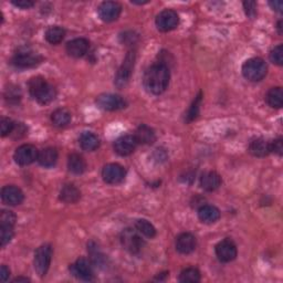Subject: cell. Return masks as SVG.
<instances>
[{
  "mask_svg": "<svg viewBox=\"0 0 283 283\" xmlns=\"http://www.w3.org/2000/svg\"><path fill=\"white\" fill-rule=\"evenodd\" d=\"M9 275H10V270L6 266H2V269H0V279H2V281L3 282L7 281Z\"/></svg>",
  "mask_w": 283,
  "mask_h": 283,
  "instance_id": "60d3db41",
  "label": "cell"
},
{
  "mask_svg": "<svg viewBox=\"0 0 283 283\" xmlns=\"http://www.w3.org/2000/svg\"><path fill=\"white\" fill-rule=\"evenodd\" d=\"M201 188L206 191H214L221 185V177L216 172L205 173L200 178Z\"/></svg>",
  "mask_w": 283,
  "mask_h": 283,
  "instance_id": "ffe728a7",
  "label": "cell"
},
{
  "mask_svg": "<svg viewBox=\"0 0 283 283\" xmlns=\"http://www.w3.org/2000/svg\"><path fill=\"white\" fill-rule=\"evenodd\" d=\"M134 64H135V52L131 51L128 53V56L125 57L122 65L116 72L114 83H115V86L117 88H123L125 86H128V83L130 82V79L132 76V72H133L134 69Z\"/></svg>",
  "mask_w": 283,
  "mask_h": 283,
  "instance_id": "8992f818",
  "label": "cell"
},
{
  "mask_svg": "<svg viewBox=\"0 0 283 283\" xmlns=\"http://www.w3.org/2000/svg\"><path fill=\"white\" fill-rule=\"evenodd\" d=\"M65 30L61 27H50L46 31V39L51 45H58L64 39Z\"/></svg>",
  "mask_w": 283,
  "mask_h": 283,
  "instance_id": "f1b7e54d",
  "label": "cell"
},
{
  "mask_svg": "<svg viewBox=\"0 0 283 283\" xmlns=\"http://www.w3.org/2000/svg\"><path fill=\"white\" fill-rule=\"evenodd\" d=\"M148 2H135V0H133L132 2V4H136V5H144V4H147Z\"/></svg>",
  "mask_w": 283,
  "mask_h": 283,
  "instance_id": "f6af8a7d",
  "label": "cell"
},
{
  "mask_svg": "<svg viewBox=\"0 0 283 283\" xmlns=\"http://www.w3.org/2000/svg\"><path fill=\"white\" fill-rule=\"evenodd\" d=\"M155 23L159 31L167 32V31H171L173 29H175L178 26L179 17L176 11L166 9V10H163L161 13L157 15Z\"/></svg>",
  "mask_w": 283,
  "mask_h": 283,
  "instance_id": "ba28073f",
  "label": "cell"
},
{
  "mask_svg": "<svg viewBox=\"0 0 283 283\" xmlns=\"http://www.w3.org/2000/svg\"><path fill=\"white\" fill-rule=\"evenodd\" d=\"M13 5L21 9H29V8L33 7L34 3L31 2V0H14Z\"/></svg>",
  "mask_w": 283,
  "mask_h": 283,
  "instance_id": "ab89813d",
  "label": "cell"
},
{
  "mask_svg": "<svg viewBox=\"0 0 283 283\" xmlns=\"http://www.w3.org/2000/svg\"><path fill=\"white\" fill-rule=\"evenodd\" d=\"M121 244L123 248L132 255L141 254L145 247V241L137 230L128 228L121 233Z\"/></svg>",
  "mask_w": 283,
  "mask_h": 283,
  "instance_id": "277c9868",
  "label": "cell"
},
{
  "mask_svg": "<svg viewBox=\"0 0 283 283\" xmlns=\"http://www.w3.org/2000/svg\"><path fill=\"white\" fill-rule=\"evenodd\" d=\"M171 72L165 63H155L147 68L144 73L143 84L147 92L159 95L166 91L170 84Z\"/></svg>",
  "mask_w": 283,
  "mask_h": 283,
  "instance_id": "6da1fadb",
  "label": "cell"
},
{
  "mask_svg": "<svg viewBox=\"0 0 283 283\" xmlns=\"http://www.w3.org/2000/svg\"><path fill=\"white\" fill-rule=\"evenodd\" d=\"M14 238V230L10 227H0V245L5 247Z\"/></svg>",
  "mask_w": 283,
  "mask_h": 283,
  "instance_id": "836d02e7",
  "label": "cell"
},
{
  "mask_svg": "<svg viewBox=\"0 0 283 283\" xmlns=\"http://www.w3.org/2000/svg\"><path fill=\"white\" fill-rule=\"evenodd\" d=\"M268 67L260 58H251L244 63L242 74L247 80L251 82L261 81L267 75Z\"/></svg>",
  "mask_w": 283,
  "mask_h": 283,
  "instance_id": "3957f363",
  "label": "cell"
},
{
  "mask_svg": "<svg viewBox=\"0 0 283 283\" xmlns=\"http://www.w3.org/2000/svg\"><path fill=\"white\" fill-rule=\"evenodd\" d=\"M51 121L58 128H64L71 122V113L65 108H59L52 113Z\"/></svg>",
  "mask_w": 283,
  "mask_h": 283,
  "instance_id": "4316f807",
  "label": "cell"
},
{
  "mask_svg": "<svg viewBox=\"0 0 283 283\" xmlns=\"http://www.w3.org/2000/svg\"><path fill=\"white\" fill-rule=\"evenodd\" d=\"M15 123L11 121L9 118L3 117L2 121H0V132H2V136H8L13 133L15 130Z\"/></svg>",
  "mask_w": 283,
  "mask_h": 283,
  "instance_id": "e575fe53",
  "label": "cell"
},
{
  "mask_svg": "<svg viewBox=\"0 0 283 283\" xmlns=\"http://www.w3.org/2000/svg\"><path fill=\"white\" fill-rule=\"evenodd\" d=\"M270 150L273 152L275 154H278L279 156H282L283 154V143H282V138H278L273 142L270 143Z\"/></svg>",
  "mask_w": 283,
  "mask_h": 283,
  "instance_id": "f35d334b",
  "label": "cell"
},
{
  "mask_svg": "<svg viewBox=\"0 0 283 283\" xmlns=\"http://www.w3.org/2000/svg\"><path fill=\"white\" fill-rule=\"evenodd\" d=\"M70 271L72 274L80 280L91 281L93 279V270L91 267V263L84 258L77 259L75 263L71 264Z\"/></svg>",
  "mask_w": 283,
  "mask_h": 283,
  "instance_id": "5bb4252c",
  "label": "cell"
},
{
  "mask_svg": "<svg viewBox=\"0 0 283 283\" xmlns=\"http://www.w3.org/2000/svg\"><path fill=\"white\" fill-rule=\"evenodd\" d=\"M278 30H279V33L282 34V21L281 20L278 22Z\"/></svg>",
  "mask_w": 283,
  "mask_h": 283,
  "instance_id": "ee69618b",
  "label": "cell"
},
{
  "mask_svg": "<svg viewBox=\"0 0 283 283\" xmlns=\"http://www.w3.org/2000/svg\"><path fill=\"white\" fill-rule=\"evenodd\" d=\"M96 104L104 111H118L126 106L125 100L117 94H102L96 100Z\"/></svg>",
  "mask_w": 283,
  "mask_h": 283,
  "instance_id": "30bf717a",
  "label": "cell"
},
{
  "mask_svg": "<svg viewBox=\"0 0 283 283\" xmlns=\"http://www.w3.org/2000/svg\"><path fill=\"white\" fill-rule=\"evenodd\" d=\"M178 280L183 283H197L200 281V272L196 268H187L180 272Z\"/></svg>",
  "mask_w": 283,
  "mask_h": 283,
  "instance_id": "4dcf8cb0",
  "label": "cell"
},
{
  "mask_svg": "<svg viewBox=\"0 0 283 283\" xmlns=\"http://www.w3.org/2000/svg\"><path fill=\"white\" fill-rule=\"evenodd\" d=\"M269 5H270V7L272 8L274 11H278V13H282V9H283L282 2H278V0H274V2H270Z\"/></svg>",
  "mask_w": 283,
  "mask_h": 283,
  "instance_id": "b9f144b4",
  "label": "cell"
},
{
  "mask_svg": "<svg viewBox=\"0 0 283 283\" xmlns=\"http://www.w3.org/2000/svg\"><path fill=\"white\" fill-rule=\"evenodd\" d=\"M38 155H39L38 149L33 145H30V144H23V145L19 146L16 149V152L14 154V158L18 165L27 166L32 164L33 161L38 160Z\"/></svg>",
  "mask_w": 283,
  "mask_h": 283,
  "instance_id": "9c48e42d",
  "label": "cell"
},
{
  "mask_svg": "<svg viewBox=\"0 0 283 283\" xmlns=\"http://www.w3.org/2000/svg\"><path fill=\"white\" fill-rule=\"evenodd\" d=\"M89 50V41L84 38H76L67 44V52L73 58H82Z\"/></svg>",
  "mask_w": 283,
  "mask_h": 283,
  "instance_id": "ac0fdd59",
  "label": "cell"
},
{
  "mask_svg": "<svg viewBox=\"0 0 283 283\" xmlns=\"http://www.w3.org/2000/svg\"><path fill=\"white\" fill-rule=\"evenodd\" d=\"M122 7L121 5L115 2H104L100 5L98 9L101 20L104 22L115 21L121 15Z\"/></svg>",
  "mask_w": 283,
  "mask_h": 283,
  "instance_id": "4fadbf2b",
  "label": "cell"
},
{
  "mask_svg": "<svg viewBox=\"0 0 283 283\" xmlns=\"http://www.w3.org/2000/svg\"><path fill=\"white\" fill-rule=\"evenodd\" d=\"M29 93L40 104H48L56 99V89L45 77L34 76L28 82Z\"/></svg>",
  "mask_w": 283,
  "mask_h": 283,
  "instance_id": "7a4b0ae2",
  "label": "cell"
},
{
  "mask_svg": "<svg viewBox=\"0 0 283 283\" xmlns=\"http://www.w3.org/2000/svg\"><path fill=\"white\" fill-rule=\"evenodd\" d=\"M52 258V247L50 245H42L34 254V269L40 276H45L50 268Z\"/></svg>",
  "mask_w": 283,
  "mask_h": 283,
  "instance_id": "5b68a950",
  "label": "cell"
},
{
  "mask_svg": "<svg viewBox=\"0 0 283 283\" xmlns=\"http://www.w3.org/2000/svg\"><path fill=\"white\" fill-rule=\"evenodd\" d=\"M81 192L74 185H65L60 191V199L65 204H74L80 199Z\"/></svg>",
  "mask_w": 283,
  "mask_h": 283,
  "instance_id": "cb8c5ba5",
  "label": "cell"
},
{
  "mask_svg": "<svg viewBox=\"0 0 283 283\" xmlns=\"http://www.w3.org/2000/svg\"><path fill=\"white\" fill-rule=\"evenodd\" d=\"M57 160H58V152L56 148L47 147L39 152L38 161L41 166L47 168L52 167L56 165Z\"/></svg>",
  "mask_w": 283,
  "mask_h": 283,
  "instance_id": "44dd1931",
  "label": "cell"
},
{
  "mask_svg": "<svg viewBox=\"0 0 283 283\" xmlns=\"http://www.w3.org/2000/svg\"><path fill=\"white\" fill-rule=\"evenodd\" d=\"M23 192L20 188L16 187V186H6L2 189V199L6 205L9 206H17L23 201Z\"/></svg>",
  "mask_w": 283,
  "mask_h": 283,
  "instance_id": "e0dca14e",
  "label": "cell"
},
{
  "mask_svg": "<svg viewBox=\"0 0 283 283\" xmlns=\"http://www.w3.org/2000/svg\"><path fill=\"white\" fill-rule=\"evenodd\" d=\"M198 217L205 224H214L220 218V212L213 205H203L198 209Z\"/></svg>",
  "mask_w": 283,
  "mask_h": 283,
  "instance_id": "d6986e66",
  "label": "cell"
},
{
  "mask_svg": "<svg viewBox=\"0 0 283 283\" xmlns=\"http://www.w3.org/2000/svg\"><path fill=\"white\" fill-rule=\"evenodd\" d=\"M200 102H201V93L198 94L196 96V99L194 100V102H192V104H191L189 111L187 113V116H186V117H187V122L192 121V119H195L198 116V114H199Z\"/></svg>",
  "mask_w": 283,
  "mask_h": 283,
  "instance_id": "d6a6232c",
  "label": "cell"
},
{
  "mask_svg": "<svg viewBox=\"0 0 283 283\" xmlns=\"http://www.w3.org/2000/svg\"><path fill=\"white\" fill-rule=\"evenodd\" d=\"M216 256L221 262H230L237 257V247L230 239H224L216 246Z\"/></svg>",
  "mask_w": 283,
  "mask_h": 283,
  "instance_id": "8fae6325",
  "label": "cell"
},
{
  "mask_svg": "<svg viewBox=\"0 0 283 283\" xmlns=\"http://www.w3.org/2000/svg\"><path fill=\"white\" fill-rule=\"evenodd\" d=\"M270 60L278 65L283 64V49L281 45L276 46L274 49L270 52Z\"/></svg>",
  "mask_w": 283,
  "mask_h": 283,
  "instance_id": "d590c367",
  "label": "cell"
},
{
  "mask_svg": "<svg viewBox=\"0 0 283 283\" xmlns=\"http://www.w3.org/2000/svg\"><path fill=\"white\" fill-rule=\"evenodd\" d=\"M16 220V215L13 212H10V210H3L2 214H0V227L14 228Z\"/></svg>",
  "mask_w": 283,
  "mask_h": 283,
  "instance_id": "1f68e13d",
  "label": "cell"
},
{
  "mask_svg": "<svg viewBox=\"0 0 283 283\" xmlns=\"http://www.w3.org/2000/svg\"><path fill=\"white\" fill-rule=\"evenodd\" d=\"M135 228H136V230L138 232L143 234V236L147 237V238H153V237H155V234H156L155 227L146 219L136 220Z\"/></svg>",
  "mask_w": 283,
  "mask_h": 283,
  "instance_id": "f546056e",
  "label": "cell"
},
{
  "mask_svg": "<svg viewBox=\"0 0 283 283\" xmlns=\"http://www.w3.org/2000/svg\"><path fill=\"white\" fill-rule=\"evenodd\" d=\"M89 250H90V254H91V258H92V261L95 264H102V260H103V256L101 255V252L99 251V249L96 248V246L92 247V244L89 246Z\"/></svg>",
  "mask_w": 283,
  "mask_h": 283,
  "instance_id": "74e56055",
  "label": "cell"
},
{
  "mask_svg": "<svg viewBox=\"0 0 283 283\" xmlns=\"http://www.w3.org/2000/svg\"><path fill=\"white\" fill-rule=\"evenodd\" d=\"M42 61V57L38 53L30 50L19 51L15 54L13 59V64L18 69H29L37 67Z\"/></svg>",
  "mask_w": 283,
  "mask_h": 283,
  "instance_id": "52a82bcc",
  "label": "cell"
},
{
  "mask_svg": "<svg viewBox=\"0 0 283 283\" xmlns=\"http://www.w3.org/2000/svg\"><path fill=\"white\" fill-rule=\"evenodd\" d=\"M80 145L84 150L88 152H93V150L98 149L100 146V140L95 134L91 132H84L80 136Z\"/></svg>",
  "mask_w": 283,
  "mask_h": 283,
  "instance_id": "d4e9b609",
  "label": "cell"
},
{
  "mask_svg": "<svg viewBox=\"0 0 283 283\" xmlns=\"http://www.w3.org/2000/svg\"><path fill=\"white\" fill-rule=\"evenodd\" d=\"M249 152L256 156V157H264L269 153L270 150V143H268L263 138H257V140L252 141L249 145Z\"/></svg>",
  "mask_w": 283,
  "mask_h": 283,
  "instance_id": "603a6c76",
  "label": "cell"
},
{
  "mask_svg": "<svg viewBox=\"0 0 283 283\" xmlns=\"http://www.w3.org/2000/svg\"><path fill=\"white\" fill-rule=\"evenodd\" d=\"M68 168L71 173L75 174V175H80V174L84 173V171H86L87 163L80 154L73 153L69 156Z\"/></svg>",
  "mask_w": 283,
  "mask_h": 283,
  "instance_id": "484cf974",
  "label": "cell"
},
{
  "mask_svg": "<svg viewBox=\"0 0 283 283\" xmlns=\"http://www.w3.org/2000/svg\"><path fill=\"white\" fill-rule=\"evenodd\" d=\"M197 240L194 234L189 232L180 233L176 238V250L182 255L191 254L196 249Z\"/></svg>",
  "mask_w": 283,
  "mask_h": 283,
  "instance_id": "2e32d148",
  "label": "cell"
},
{
  "mask_svg": "<svg viewBox=\"0 0 283 283\" xmlns=\"http://www.w3.org/2000/svg\"><path fill=\"white\" fill-rule=\"evenodd\" d=\"M29 282L30 280L29 279H27V278H16L15 280H14V282Z\"/></svg>",
  "mask_w": 283,
  "mask_h": 283,
  "instance_id": "7bdbcfd3",
  "label": "cell"
},
{
  "mask_svg": "<svg viewBox=\"0 0 283 283\" xmlns=\"http://www.w3.org/2000/svg\"><path fill=\"white\" fill-rule=\"evenodd\" d=\"M135 138L137 143L144 144V145H149L153 144L156 140V135L153 129H150L147 125H141L135 132Z\"/></svg>",
  "mask_w": 283,
  "mask_h": 283,
  "instance_id": "7402d4cb",
  "label": "cell"
},
{
  "mask_svg": "<svg viewBox=\"0 0 283 283\" xmlns=\"http://www.w3.org/2000/svg\"><path fill=\"white\" fill-rule=\"evenodd\" d=\"M244 8L246 11V15L249 18H251V19H254V18L257 16V3L256 2H245Z\"/></svg>",
  "mask_w": 283,
  "mask_h": 283,
  "instance_id": "8d00e7d4",
  "label": "cell"
},
{
  "mask_svg": "<svg viewBox=\"0 0 283 283\" xmlns=\"http://www.w3.org/2000/svg\"><path fill=\"white\" fill-rule=\"evenodd\" d=\"M268 104L271 107L281 108L283 105V91L281 88H272L267 94L266 98Z\"/></svg>",
  "mask_w": 283,
  "mask_h": 283,
  "instance_id": "83f0119b",
  "label": "cell"
},
{
  "mask_svg": "<svg viewBox=\"0 0 283 283\" xmlns=\"http://www.w3.org/2000/svg\"><path fill=\"white\" fill-rule=\"evenodd\" d=\"M137 141L134 135H123L114 143V150L121 156H128L134 152L137 146Z\"/></svg>",
  "mask_w": 283,
  "mask_h": 283,
  "instance_id": "9a60e30c",
  "label": "cell"
},
{
  "mask_svg": "<svg viewBox=\"0 0 283 283\" xmlns=\"http://www.w3.org/2000/svg\"><path fill=\"white\" fill-rule=\"evenodd\" d=\"M126 175L124 167L118 164H108L102 171V177L107 184L115 185L123 182Z\"/></svg>",
  "mask_w": 283,
  "mask_h": 283,
  "instance_id": "7c38bea8",
  "label": "cell"
}]
</instances>
